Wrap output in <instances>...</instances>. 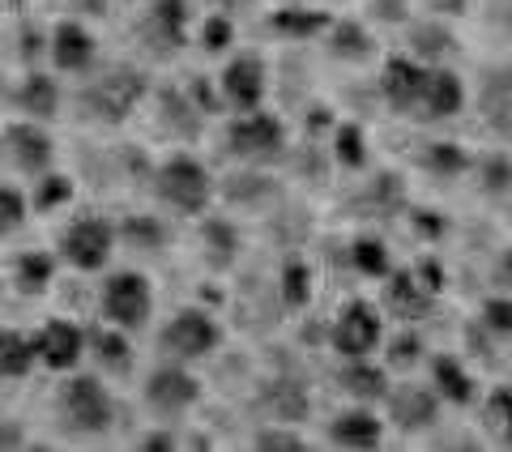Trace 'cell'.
<instances>
[{
	"instance_id": "obj_28",
	"label": "cell",
	"mask_w": 512,
	"mask_h": 452,
	"mask_svg": "<svg viewBox=\"0 0 512 452\" xmlns=\"http://www.w3.org/2000/svg\"><path fill=\"white\" fill-rule=\"evenodd\" d=\"M158 111H163L158 120H163V128H167L171 137L192 141V137L201 133V107L192 103L188 90L184 94L180 90H163V94H158Z\"/></svg>"
},
{
	"instance_id": "obj_3",
	"label": "cell",
	"mask_w": 512,
	"mask_h": 452,
	"mask_svg": "<svg viewBox=\"0 0 512 452\" xmlns=\"http://www.w3.org/2000/svg\"><path fill=\"white\" fill-rule=\"evenodd\" d=\"M56 410L64 431L73 435H103L116 423V401H111L107 384L99 376H69L60 384Z\"/></svg>"
},
{
	"instance_id": "obj_53",
	"label": "cell",
	"mask_w": 512,
	"mask_h": 452,
	"mask_svg": "<svg viewBox=\"0 0 512 452\" xmlns=\"http://www.w3.org/2000/svg\"><path fill=\"white\" fill-rule=\"evenodd\" d=\"M175 444H180V440H175V435H167V431H150V435H141V448H146V452H171Z\"/></svg>"
},
{
	"instance_id": "obj_56",
	"label": "cell",
	"mask_w": 512,
	"mask_h": 452,
	"mask_svg": "<svg viewBox=\"0 0 512 452\" xmlns=\"http://www.w3.org/2000/svg\"><path fill=\"white\" fill-rule=\"evenodd\" d=\"M73 9H77V13L90 9V18H103V13H107V0H73Z\"/></svg>"
},
{
	"instance_id": "obj_7",
	"label": "cell",
	"mask_w": 512,
	"mask_h": 452,
	"mask_svg": "<svg viewBox=\"0 0 512 452\" xmlns=\"http://www.w3.org/2000/svg\"><path fill=\"white\" fill-rule=\"evenodd\" d=\"M329 342L342 359H367L372 350L384 346V312L367 299H350L338 312V320H333Z\"/></svg>"
},
{
	"instance_id": "obj_29",
	"label": "cell",
	"mask_w": 512,
	"mask_h": 452,
	"mask_svg": "<svg viewBox=\"0 0 512 452\" xmlns=\"http://www.w3.org/2000/svg\"><path fill=\"white\" fill-rule=\"evenodd\" d=\"M39 363V342L18 329H0V380H22Z\"/></svg>"
},
{
	"instance_id": "obj_17",
	"label": "cell",
	"mask_w": 512,
	"mask_h": 452,
	"mask_svg": "<svg viewBox=\"0 0 512 452\" xmlns=\"http://www.w3.org/2000/svg\"><path fill=\"white\" fill-rule=\"evenodd\" d=\"M35 342H39V363H47L52 371H73L90 346L86 333L77 329L73 320H47V325L35 333Z\"/></svg>"
},
{
	"instance_id": "obj_21",
	"label": "cell",
	"mask_w": 512,
	"mask_h": 452,
	"mask_svg": "<svg viewBox=\"0 0 512 452\" xmlns=\"http://www.w3.org/2000/svg\"><path fill=\"white\" fill-rule=\"evenodd\" d=\"M329 440L338 448H380L384 440V423L372 414V406H346L342 414H333L329 423Z\"/></svg>"
},
{
	"instance_id": "obj_2",
	"label": "cell",
	"mask_w": 512,
	"mask_h": 452,
	"mask_svg": "<svg viewBox=\"0 0 512 452\" xmlns=\"http://www.w3.org/2000/svg\"><path fill=\"white\" fill-rule=\"evenodd\" d=\"M150 184H154V197L167 209H175V214H184V218L205 214L210 201H214V175L205 171V163L192 158V154H171L167 163H158Z\"/></svg>"
},
{
	"instance_id": "obj_32",
	"label": "cell",
	"mask_w": 512,
	"mask_h": 452,
	"mask_svg": "<svg viewBox=\"0 0 512 452\" xmlns=\"http://www.w3.org/2000/svg\"><path fill=\"white\" fill-rule=\"evenodd\" d=\"M167 226L158 222L154 214H128L120 222V244L137 248V252H163L167 248Z\"/></svg>"
},
{
	"instance_id": "obj_38",
	"label": "cell",
	"mask_w": 512,
	"mask_h": 452,
	"mask_svg": "<svg viewBox=\"0 0 512 452\" xmlns=\"http://www.w3.org/2000/svg\"><path fill=\"white\" fill-rule=\"evenodd\" d=\"M278 295H282V303L291 312L308 308V299H312V269L303 265V261H286L282 265V278H278Z\"/></svg>"
},
{
	"instance_id": "obj_22",
	"label": "cell",
	"mask_w": 512,
	"mask_h": 452,
	"mask_svg": "<svg viewBox=\"0 0 512 452\" xmlns=\"http://www.w3.org/2000/svg\"><path fill=\"white\" fill-rule=\"evenodd\" d=\"M338 384L350 401H359V406H376V401L389 397V371L376 367L372 359H346V367L338 371Z\"/></svg>"
},
{
	"instance_id": "obj_37",
	"label": "cell",
	"mask_w": 512,
	"mask_h": 452,
	"mask_svg": "<svg viewBox=\"0 0 512 452\" xmlns=\"http://www.w3.org/2000/svg\"><path fill=\"white\" fill-rule=\"evenodd\" d=\"M423 354H427V342L419 337V329H414V325H402V333H393L389 342H384V363H389L393 371L419 367Z\"/></svg>"
},
{
	"instance_id": "obj_1",
	"label": "cell",
	"mask_w": 512,
	"mask_h": 452,
	"mask_svg": "<svg viewBox=\"0 0 512 452\" xmlns=\"http://www.w3.org/2000/svg\"><path fill=\"white\" fill-rule=\"evenodd\" d=\"M150 94L146 73L133 69V64H107L90 77L77 94V107H82V120L94 124H124L133 111L141 107V99Z\"/></svg>"
},
{
	"instance_id": "obj_49",
	"label": "cell",
	"mask_w": 512,
	"mask_h": 452,
	"mask_svg": "<svg viewBox=\"0 0 512 452\" xmlns=\"http://www.w3.org/2000/svg\"><path fill=\"white\" fill-rule=\"evenodd\" d=\"M491 286L495 290H504V295H512V244L495 256V265H491Z\"/></svg>"
},
{
	"instance_id": "obj_18",
	"label": "cell",
	"mask_w": 512,
	"mask_h": 452,
	"mask_svg": "<svg viewBox=\"0 0 512 452\" xmlns=\"http://www.w3.org/2000/svg\"><path fill=\"white\" fill-rule=\"evenodd\" d=\"M47 56L60 73H90L94 69V35L82 22H60L47 39Z\"/></svg>"
},
{
	"instance_id": "obj_9",
	"label": "cell",
	"mask_w": 512,
	"mask_h": 452,
	"mask_svg": "<svg viewBox=\"0 0 512 452\" xmlns=\"http://www.w3.org/2000/svg\"><path fill=\"white\" fill-rule=\"evenodd\" d=\"M188 39V0H150V9L137 22V43L150 56L171 60Z\"/></svg>"
},
{
	"instance_id": "obj_57",
	"label": "cell",
	"mask_w": 512,
	"mask_h": 452,
	"mask_svg": "<svg viewBox=\"0 0 512 452\" xmlns=\"http://www.w3.org/2000/svg\"><path fill=\"white\" fill-rule=\"evenodd\" d=\"M9 163V154H5V133H0V167Z\"/></svg>"
},
{
	"instance_id": "obj_39",
	"label": "cell",
	"mask_w": 512,
	"mask_h": 452,
	"mask_svg": "<svg viewBox=\"0 0 512 452\" xmlns=\"http://www.w3.org/2000/svg\"><path fill=\"white\" fill-rule=\"evenodd\" d=\"M73 201V180L60 171H47L39 175L35 184V197H30V209H39V214H52V209H64Z\"/></svg>"
},
{
	"instance_id": "obj_12",
	"label": "cell",
	"mask_w": 512,
	"mask_h": 452,
	"mask_svg": "<svg viewBox=\"0 0 512 452\" xmlns=\"http://www.w3.org/2000/svg\"><path fill=\"white\" fill-rule=\"evenodd\" d=\"M5 154L22 175H47L56 163V141L43 128V120H18L5 128Z\"/></svg>"
},
{
	"instance_id": "obj_36",
	"label": "cell",
	"mask_w": 512,
	"mask_h": 452,
	"mask_svg": "<svg viewBox=\"0 0 512 452\" xmlns=\"http://www.w3.org/2000/svg\"><path fill=\"white\" fill-rule=\"evenodd\" d=\"M350 265H355L363 278H389V273H393V256H389V248H384V239L359 235L355 244H350Z\"/></svg>"
},
{
	"instance_id": "obj_15",
	"label": "cell",
	"mask_w": 512,
	"mask_h": 452,
	"mask_svg": "<svg viewBox=\"0 0 512 452\" xmlns=\"http://www.w3.org/2000/svg\"><path fill=\"white\" fill-rule=\"evenodd\" d=\"M384 312H389L397 325H419V320L431 312V290L419 282L414 269H393L384 278Z\"/></svg>"
},
{
	"instance_id": "obj_8",
	"label": "cell",
	"mask_w": 512,
	"mask_h": 452,
	"mask_svg": "<svg viewBox=\"0 0 512 452\" xmlns=\"http://www.w3.org/2000/svg\"><path fill=\"white\" fill-rule=\"evenodd\" d=\"M141 397H146L150 414H158V418H184L201 401V380L175 359V363H163V367L150 371Z\"/></svg>"
},
{
	"instance_id": "obj_31",
	"label": "cell",
	"mask_w": 512,
	"mask_h": 452,
	"mask_svg": "<svg viewBox=\"0 0 512 452\" xmlns=\"http://www.w3.org/2000/svg\"><path fill=\"white\" fill-rule=\"evenodd\" d=\"M201 244H205V261H210L214 269H227L235 256H239V231H235V222H227V218H205Z\"/></svg>"
},
{
	"instance_id": "obj_42",
	"label": "cell",
	"mask_w": 512,
	"mask_h": 452,
	"mask_svg": "<svg viewBox=\"0 0 512 452\" xmlns=\"http://www.w3.org/2000/svg\"><path fill=\"white\" fill-rule=\"evenodd\" d=\"M474 175H478V188L487 192V197H504L512 188V158L508 154H487L474 163Z\"/></svg>"
},
{
	"instance_id": "obj_41",
	"label": "cell",
	"mask_w": 512,
	"mask_h": 452,
	"mask_svg": "<svg viewBox=\"0 0 512 452\" xmlns=\"http://www.w3.org/2000/svg\"><path fill=\"white\" fill-rule=\"evenodd\" d=\"M252 448L256 452H303L308 440L295 431V423H265V427H256Z\"/></svg>"
},
{
	"instance_id": "obj_25",
	"label": "cell",
	"mask_w": 512,
	"mask_h": 452,
	"mask_svg": "<svg viewBox=\"0 0 512 452\" xmlns=\"http://www.w3.org/2000/svg\"><path fill=\"white\" fill-rule=\"evenodd\" d=\"M261 406H265V414L274 418V423H303L308 410H312V401H308V389H303L299 380L278 376V380H269L261 389Z\"/></svg>"
},
{
	"instance_id": "obj_14",
	"label": "cell",
	"mask_w": 512,
	"mask_h": 452,
	"mask_svg": "<svg viewBox=\"0 0 512 452\" xmlns=\"http://www.w3.org/2000/svg\"><path fill=\"white\" fill-rule=\"evenodd\" d=\"M423 82H427V64H419L414 56H389L380 69V94L397 116H414L419 111Z\"/></svg>"
},
{
	"instance_id": "obj_11",
	"label": "cell",
	"mask_w": 512,
	"mask_h": 452,
	"mask_svg": "<svg viewBox=\"0 0 512 452\" xmlns=\"http://www.w3.org/2000/svg\"><path fill=\"white\" fill-rule=\"evenodd\" d=\"M384 406H389V423L406 435H423V431H436L440 427V393L431 389V384H393L389 397H384Z\"/></svg>"
},
{
	"instance_id": "obj_47",
	"label": "cell",
	"mask_w": 512,
	"mask_h": 452,
	"mask_svg": "<svg viewBox=\"0 0 512 452\" xmlns=\"http://www.w3.org/2000/svg\"><path fill=\"white\" fill-rule=\"evenodd\" d=\"M235 43V22H231V13H210L205 18V26H201V47L210 56H218V52H227V47Z\"/></svg>"
},
{
	"instance_id": "obj_26",
	"label": "cell",
	"mask_w": 512,
	"mask_h": 452,
	"mask_svg": "<svg viewBox=\"0 0 512 452\" xmlns=\"http://www.w3.org/2000/svg\"><path fill=\"white\" fill-rule=\"evenodd\" d=\"M124 333L128 329H120V325H107L99 333H90V354L107 376H128V371H133V342H128Z\"/></svg>"
},
{
	"instance_id": "obj_43",
	"label": "cell",
	"mask_w": 512,
	"mask_h": 452,
	"mask_svg": "<svg viewBox=\"0 0 512 452\" xmlns=\"http://www.w3.org/2000/svg\"><path fill=\"white\" fill-rule=\"evenodd\" d=\"M333 158L346 171H359L367 163V137L359 124H338V133H333Z\"/></svg>"
},
{
	"instance_id": "obj_19",
	"label": "cell",
	"mask_w": 512,
	"mask_h": 452,
	"mask_svg": "<svg viewBox=\"0 0 512 452\" xmlns=\"http://www.w3.org/2000/svg\"><path fill=\"white\" fill-rule=\"evenodd\" d=\"M431 389L440 393V401H448V406H474L478 397V384H474V371L466 367V359L461 354H431Z\"/></svg>"
},
{
	"instance_id": "obj_58",
	"label": "cell",
	"mask_w": 512,
	"mask_h": 452,
	"mask_svg": "<svg viewBox=\"0 0 512 452\" xmlns=\"http://www.w3.org/2000/svg\"><path fill=\"white\" fill-rule=\"evenodd\" d=\"M508 73H512V64H508Z\"/></svg>"
},
{
	"instance_id": "obj_4",
	"label": "cell",
	"mask_w": 512,
	"mask_h": 452,
	"mask_svg": "<svg viewBox=\"0 0 512 452\" xmlns=\"http://www.w3.org/2000/svg\"><path fill=\"white\" fill-rule=\"evenodd\" d=\"M227 150L248 167H269L286 154V128L269 111H239L227 124Z\"/></svg>"
},
{
	"instance_id": "obj_50",
	"label": "cell",
	"mask_w": 512,
	"mask_h": 452,
	"mask_svg": "<svg viewBox=\"0 0 512 452\" xmlns=\"http://www.w3.org/2000/svg\"><path fill=\"white\" fill-rule=\"evenodd\" d=\"M414 231L419 235H427V239H436L440 231H444V222H440V214H431V209H414Z\"/></svg>"
},
{
	"instance_id": "obj_44",
	"label": "cell",
	"mask_w": 512,
	"mask_h": 452,
	"mask_svg": "<svg viewBox=\"0 0 512 452\" xmlns=\"http://www.w3.org/2000/svg\"><path fill=\"white\" fill-rule=\"evenodd\" d=\"M478 329L491 337H512V295H504V290L487 295L478 308Z\"/></svg>"
},
{
	"instance_id": "obj_16",
	"label": "cell",
	"mask_w": 512,
	"mask_h": 452,
	"mask_svg": "<svg viewBox=\"0 0 512 452\" xmlns=\"http://www.w3.org/2000/svg\"><path fill=\"white\" fill-rule=\"evenodd\" d=\"M461 107H466V86H461V77L448 69V64L427 69V82H423L414 120H448V116H457Z\"/></svg>"
},
{
	"instance_id": "obj_40",
	"label": "cell",
	"mask_w": 512,
	"mask_h": 452,
	"mask_svg": "<svg viewBox=\"0 0 512 452\" xmlns=\"http://www.w3.org/2000/svg\"><path fill=\"white\" fill-rule=\"evenodd\" d=\"M363 209L376 218H393V209H402V180L393 175H376L372 184L363 192Z\"/></svg>"
},
{
	"instance_id": "obj_33",
	"label": "cell",
	"mask_w": 512,
	"mask_h": 452,
	"mask_svg": "<svg viewBox=\"0 0 512 452\" xmlns=\"http://www.w3.org/2000/svg\"><path fill=\"white\" fill-rule=\"evenodd\" d=\"M483 116L487 124H500L504 133H512V73H491L483 86Z\"/></svg>"
},
{
	"instance_id": "obj_30",
	"label": "cell",
	"mask_w": 512,
	"mask_h": 452,
	"mask_svg": "<svg viewBox=\"0 0 512 452\" xmlns=\"http://www.w3.org/2000/svg\"><path fill=\"white\" fill-rule=\"evenodd\" d=\"M329 13L325 9H278L274 18H269V26H274V35L282 39H316L329 30Z\"/></svg>"
},
{
	"instance_id": "obj_13",
	"label": "cell",
	"mask_w": 512,
	"mask_h": 452,
	"mask_svg": "<svg viewBox=\"0 0 512 452\" xmlns=\"http://www.w3.org/2000/svg\"><path fill=\"white\" fill-rule=\"evenodd\" d=\"M265 90H269V73H265V60L261 56H231L227 69L218 77V99H227L235 111H256L265 103Z\"/></svg>"
},
{
	"instance_id": "obj_20",
	"label": "cell",
	"mask_w": 512,
	"mask_h": 452,
	"mask_svg": "<svg viewBox=\"0 0 512 452\" xmlns=\"http://www.w3.org/2000/svg\"><path fill=\"white\" fill-rule=\"evenodd\" d=\"M406 47H410L406 56H414L419 64H427V69H436V64H448V60L461 52V43H457L453 30H448L444 18L414 22V26L406 30Z\"/></svg>"
},
{
	"instance_id": "obj_51",
	"label": "cell",
	"mask_w": 512,
	"mask_h": 452,
	"mask_svg": "<svg viewBox=\"0 0 512 452\" xmlns=\"http://www.w3.org/2000/svg\"><path fill=\"white\" fill-rule=\"evenodd\" d=\"M414 273H419V282L431 290V295H436V290L444 286V269H440V261H419V265H414Z\"/></svg>"
},
{
	"instance_id": "obj_55",
	"label": "cell",
	"mask_w": 512,
	"mask_h": 452,
	"mask_svg": "<svg viewBox=\"0 0 512 452\" xmlns=\"http://www.w3.org/2000/svg\"><path fill=\"white\" fill-rule=\"evenodd\" d=\"M210 5H214V13H244L256 5V0H210Z\"/></svg>"
},
{
	"instance_id": "obj_45",
	"label": "cell",
	"mask_w": 512,
	"mask_h": 452,
	"mask_svg": "<svg viewBox=\"0 0 512 452\" xmlns=\"http://www.w3.org/2000/svg\"><path fill=\"white\" fill-rule=\"evenodd\" d=\"M423 167L436 171V175H461L470 167V154L461 150V145H453V141H436V145H427Z\"/></svg>"
},
{
	"instance_id": "obj_10",
	"label": "cell",
	"mask_w": 512,
	"mask_h": 452,
	"mask_svg": "<svg viewBox=\"0 0 512 452\" xmlns=\"http://www.w3.org/2000/svg\"><path fill=\"white\" fill-rule=\"evenodd\" d=\"M163 350L171 354V359H205V354H214L218 342H222V329H218V320L210 312H201V308H184V312H175L167 320V329H163Z\"/></svg>"
},
{
	"instance_id": "obj_52",
	"label": "cell",
	"mask_w": 512,
	"mask_h": 452,
	"mask_svg": "<svg viewBox=\"0 0 512 452\" xmlns=\"http://www.w3.org/2000/svg\"><path fill=\"white\" fill-rule=\"evenodd\" d=\"M423 5H427L431 13H436V18H461L470 0H423Z\"/></svg>"
},
{
	"instance_id": "obj_5",
	"label": "cell",
	"mask_w": 512,
	"mask_h": 452,
	"mask_svg": "<svg viewBox=\"0 0 512 452\" xmlns=\"http://www.w3.org/2000/svg\"><path fill=\"white\" fill-rule=\"evenodd\" d=\"M99 312L107 325H120V329H141L150 320L154 312V286L146 273H137V269H120V273H111V278L103 282L99 290Z\"/></svg>"
},
{
	"instance_id": "obj_54",
	"label": "cell",
	"mask_w": 512,
	"mask_h": 452,
	"mask_svg": "<svg viewBox=\"0 0 512 452\" xmlns=\"http://www.w3.org/2000/svg\"><path fill=\"white\" fill-rule=\"evenodd\" d=\"M22 444V427L13 418H0V448H18Z\"/></svg>"
},
{
	"instance_id": "obj_6",
	"label": "cell",
	"mask_w": 512,
	"mask_h": 452,
	"mask_svg": "<svg viewBox=\"0 0 512 452\" xmlns=\"http://www.w3.org/2000/svg\"><path fill=\"white\" fill-rule=\"evenodd\" d=\"M116 239H120V231L107 218L86 214V218H73L69 226H64L60 256L77 273H94V269H103L111 261V252H116Z\"/></svg>"
},
{
	"instance_id": "obj_23",
	"label": "cell",
	"mask_w": 512,
	"mask_h": 452,
	"mask_svg": "<svg viewBox=\"0 0 512 452\" xmlns=\"http://www.w3.org/2000/svg\"><path fill=\"white\" fill-rule=\"evenodd\" d=\"M222 197H227L235 209H248V214H256V209H269V205H274V201L282 197V188L269 180L261 167H248V171L231 175V180H222Z\"/></svg>"
},
{
	"instance_id": "obj_48",
	"label": "cell",
	"mask_w": 512,
	"mask_h": 452,
	"mask_svg": "<svg viewBox=\"0 0 512 452\" xmlns=\"http://www.w3.org/2000/svg\"><path fill=\"white\" fill-rule=\"evenodd\" d=\"M367 13H372V22L402 26L410 18V0H367Z\"/></svg>"
},
{
	"instance_id": "obj_24",
	"label": "cell",
	"mask_w": 512,
	"mask_h": 452,
	"mask_svg": "<svg viewBox=\"0 0 512 452\" xmlns=\"http://www.w3.org/2000/svg\"><path fill=\"white\" fill-rule=\"evenodd\" d=\"M325 52L342 64H363L376 52V39H372V30L355 18H333L325 30Z\"/></svg>"
},
{
	"instance_id": "obj_46",
	"label": "cell",
	"mask_w": 512,
	"mask_h": 452,
	"mask_svg": "<svg viewBox=\"0 0 512 452\" xmlns=\"http://www.w3.org/2000/svg\"><path fill=\"white\" fill-rule=\"evenodd\" d=\"M26 214H30V201L22 197L18 188H9V184H0V239L5 235H13L18 226L26 222Z\"/></svg>"
},
{
	"instance_id": "obj_35",
	"label": "cell",
	"mask_w": 512,
	"mask_h": 452,
	"mask_svg": "<svg viewBox=\"0 0 512 452\" xmlns=\"http://www.w3.org/2000/svg\"><path fill=\"white\" fill-rule=\"evenodd\" d=\"M483 427L495 435V444L512 448V384H500L483 397Z\"/></svg>"
},
{
	"instance_id": "obj_27",
	"label": "cell",
	"mask_w": 512,
	"mask_h": 452,
	"mask_svg": "<svg viewBox=\"0 0 512 452\" xmlns=\"http://www.w3.org/2000/svg\"><path fill=\"white\" fill-rule=\"evenodd\" d=\"M13 103H18L30 120H52L60 111V86L52 82V73H30V77H22V86L13 90Z\"/></svg>"
},
{
	"instance_id": "obj_34",
	"label": "cell",
	"mask_w": 512,
	"mask_h": 452,
	"mask_svg": "<svg viewBox=\"0 0 512 452\" xmlns=\"http://www.w3.org/2000/svg\"><path fill=\"white\" fill-rule=\"evenodd\" d=\"M52 256L47 252H22L18 261H13V286L22 290V295H39V290L52 286Z\"/></svg>"
}]
</instances>
